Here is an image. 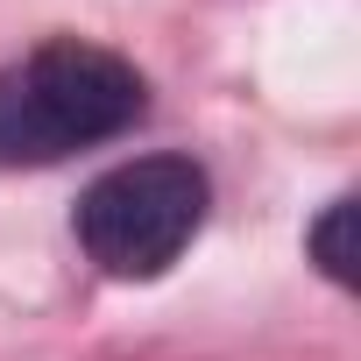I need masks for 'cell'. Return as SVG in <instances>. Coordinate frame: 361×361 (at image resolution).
<instances>
[{"instance_id":"6da1fadb","label":"cell","mask_w":361,"mask_h":361,"mask_svg":"<svg viewBox=\"0 0 361 361\" xmlns=\"http://www.w3.org/2000/svg\"><path fill=\"white\" fill-rule=\"evenodd\" d=\"M149 114V85L128 57L57 36L0 71V163H64L128 135Z\"/></svg>"},{"instance_id":"3957f363","label":"cell","mask_w":361,"mask_h":361,"mask_svg":"<svg viewBox=\"0 0 361 361\" xmlns=\"http://www.w3.org/2000/svg\"><path fill=\"white\" fill-rule=\"evenodd\" d=\"M354 199H333L326 206V220L312 227V255H319V269L333 276V283H354Z\"/></svg>"},{"instance_id":"7a4b0ae2","label":"cell","mask_w":361,"mask_h":361,"mask_svg":"<svg viewBox=\"0 0 361 361\" xmlns=\"http://www.w3.org/2000/svg\"><path fill=\"white\" fill-rule=\"evenodd\" d=\"M206 227V170L192 156H135L78 199V241L106 276H163Z\"/></svg>"}]
</instances>
